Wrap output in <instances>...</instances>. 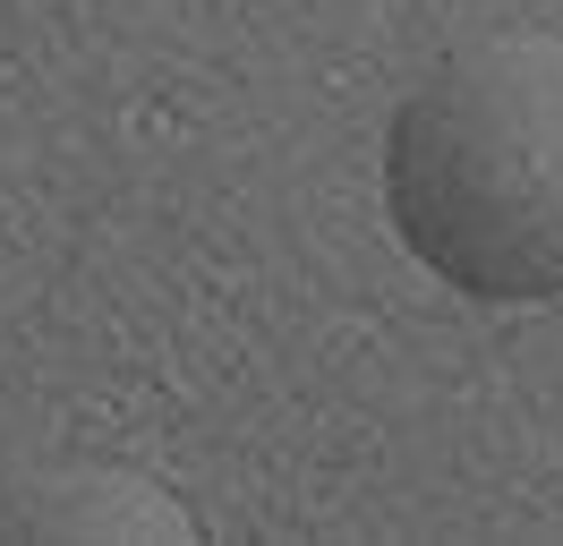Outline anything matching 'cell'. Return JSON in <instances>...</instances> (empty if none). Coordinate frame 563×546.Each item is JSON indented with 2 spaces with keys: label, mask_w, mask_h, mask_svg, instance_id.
I'll use <instances>...</instances> for the list:
<instances>
[{
  "label": "cell",
  "mask_w": 563,
  "mask_h": 546,
  "mask_svg": "<svg viewBox=\"0 0 563 546\" xmlns=\"http://www.w3.org/2000/svg\"><path fill=\"white\" fill-rule=\"evenodd\" d=\"M385 205L435 282L563 299V34H487L427 68L393 102Z\"/></svg>",
  "instance_id": "6da1fadb"
},
{
  "label": "cell",
  "mask_w": 563,
  "mask_h": 546,
  "mask_svg": "<svg viewBox=\"0 0 563 546\" xmlns=\"http://www.w3.org/2000/svg\"><path fill=\"white\" fill-rule=\"evenodd\" d=\"M0 538H197V512L129 461H43L0 478Z\"/></svg>",
  "instance_id": "7a4b0ae2"
}]
</instances>
